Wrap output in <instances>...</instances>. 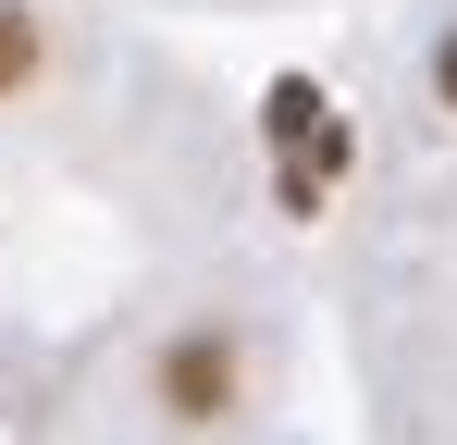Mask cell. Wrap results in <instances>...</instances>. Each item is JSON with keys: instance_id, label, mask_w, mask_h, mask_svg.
Here are the masks:
<instances>
[{"instance_id": "7a4b0ae2", "label": "cell", "mask_w": 457, "mask_h": 445, "mask_svg": "<svg viewBox=\"0 0 457 445\" xmlns=\"http://www.w3.org/2000/svg\"><path fill=\"white\" fill-rule=\"evenodd\" d=\"M161 396H173V421H223V347H173Z\"/></svg>"}, {"instance_id": "277c9868", "label": "cell", "mask_w": 457, "mask_h": 445, "mask_svg": "<svg viewBox=\"0 0 457 445\" xmlns=\"http://www.w3.org/2000/svg\"><path fill=\"white\" fill-rule=\"evenodd\" d=\"M433 99H445V112H457V38H445V50H433Z\"/></svg>"}, {"instance_id": "3957f363", "label": "cell", "mask_w": 457, "mask_h": 445, "mask_svg": "<svg viewBox=\"0 0 457 445\" xmlns=\"http://www.w3.org/2000/svg\"><path fill=\"white\" fill-rule=\"evenodd\" d=\"M25 74H37V25H25V13H0V99H12Z\"/></svg>"}, {"instance_id": "6da1fadb", "label": "cell", "mask_w": 457, "mask_h": 445, "mask_svg": "<svg viewBox=\"0 0 457 445\" xmlns=\"http://www.w3.org/2000/svg\"><path fill=\"white\" fill-rule=\"evenodd\" d=\"M272 137H285V198H297V211H321V186H334L346 137H334V112H321V87H309V74H285V87H272Z\"/></svg>"}]
</instances>
